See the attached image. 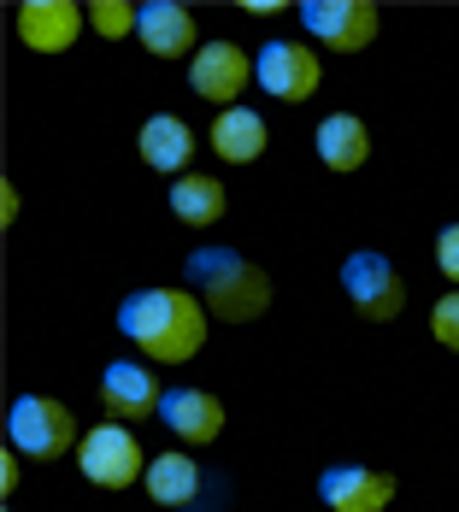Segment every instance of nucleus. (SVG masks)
Instances as JSON below:
<instances>
[{"instance_id":"obj_4","label":"nucleus","mask_w":459,"mask_h":512,"mask_svg":"<svg viewBox=\"0 0 459 512\" xmlns=\"http://www.w3.org/2000/svg\"><path fill=\"white\" fill-rule=\"evenodd\" d=\"M77 471L95 483V489H130V483H142L148 477V454H142V442L130 436V424H118V418H106L95 430H83V442H77Z\"/></svg>"},{"instance_id":"obj_20","label":"nucleus","mask_w":459,"mask_h":512,"mask_svg":"<svg viewBox=\"0 0 459 512\" xmlns=\"http://www.w3.org/2000/svg\"><path fill=\"white\" fill-rule=\"evenodd\" d=\"M430 336H436L448 354H459V289H454V295H442V301L430 307Z\"/></svg>"},{"instance_id":"obj_10","label":"nucleus","mask_w":459,"mask_h":512,"mask_svg":"<svg viewBox=\"0 0 459 512\" xmlns=\"http://www.w3.org/2000/svg\"><path fill=\"white\" fill-rule=\"evenodd\" d=\"M89 24V6L71 0H24L18 6V42L30 53H65Z\"/></svg>"},{"instance_id":"obj_22","label":"nucleus","mask_w":459,"mask_h":512,"mask_svg":"<svg viewBox=\"0 0 459 512\" xmlns=\"http://www.w3.org/2000/svg\"><path fill=\"white\" fill-rule=\"evenodd\" d=\"M12 489H18V448L0 454V495H12Z\"/></svg>"},{"instance_id":"obj_9","label":"nucleus","mask_w":459,"mask_h":512,"mask_svg":"<svg viewBox=\"0 0 459 512\" xmlns=\"http://www.w3.org/2000/svg\"><path fill=\"white\" fill-rule=\"evenodd\" d=\"M395 489L401 483L389 471H377V465H330L318 477V495H324L330 512H389Z\"/></svg>"},{"instance_id":"obj_8","label":"nucleus","mask_w":459,"mask_h":512,"mask_svg":"<svg viewBox=\"0 0 459 512\" xmlns=\"http://www.w3.org/2000/svg\"><path fill=\"white\" fill-rule=\"evenodd\" d=\"M248 77H254V53H242L236 42H206L195 59H189V89L212 106H230L242 101V89H248Z\"/></svg>"},{"instance_id":"obj_15","label":"nucleus","mask_w":459,"mask_h":512,"mask_svg":"<svg viewBox=\"0 0 459 512\" xmlns=\"http://www.w3.org/2000/svg\"><path fill=\"white\" fill-rule=\"evenodd\" d=\"M212 154L230 159V165H254L265 154V142H271V130H265V118H259L254 106H230V112H218L212 118Z\"/></svg>"},{"instance_id":"obj_17","label":"nucleus","mask_w":459,"mask_h":512,"mask_svg":"<svg viewBox=\"0 0 459 512\" xmlns=\"http://www.w3.org/2000/svg\"><path fill=\"white\" fill-rule=\"evenodd\" d=\"M312 148H318V159H324L330 171H359V165L371 159V130H365V118H354V112H330V118L318 124Z\"/></svg>"},{"instance_id":"obj_16","label":"nucleus","mask_w":459,"mask_h":512,"mask_svg":"<svg viewBox=\"0 0 459 512\" xmlns=\"http://www.w3.org/2000/svg\"><path fill=\"white\" fill-rule=\"evenodd\" d=\"M142 483H148L153 507H195L201 501V465H195V454H183V448L153 454Z\"/></svg>"},{"instance_id":"obj_3","label":"nucleus","mask_w":459,"mask_h":512,"mask_svg":"<svg viewBox=\"0 0 459 512\" xmlns=\"http://www.w3.org/2000/svg\"><path fill=\"white\" fill-rule=\"evenodd\" d=\"M77 442H83L77 418L53 395H18L12 412H6V448H18L24 460H59Z\"/></svg>"},{"instance_id":"obj_18","label":"nucleus","mask_w":459,"mask_h":512,"mask_svg":"<svg viewBox=\"0 0 459 512\" xmlns=\"http://www.w3.org/2000/svg\"><path fill=\"white\" fill-rule=\"evenodd\" d=\"M171 212H177L183 224H195V230L218 224V218H224V183H218V177H206V171L177 177V183H171Z\"/></svg>"},{"instance_id":"obj_12","label":"nucleus","mask_w":459,"mask_h":512,"mask_svg":"<svg viewBox=\"0 0 459 512\" xmlns=\"http://www.w3.org/2000/svg\"><path fill=\"white\" fill-rule=\"evenodd\" d=\"M101 401H106V418L118 424H136V418H153L159 412V389H153V371L142 359H112L101 371Z\"/></svg>"},{"instance_id":"obj_7","label":"nucleus","mask_w":459,"mask_h":512,"mask_svg":"<svg viewBox=\"0 0 459 512\" xmlns=\"http://www.w3.org/2000/svg\"><path fill=\"white\" fill-rule=\"evenodd\" d=\"M301 24L312 30V42L330 53H359L377 36V6L371 0H306Z\"/></svg>"},{"instance_id":"obj_2","label":"nucleus","mask_w":459,"mask_h":512,"mask_svg":"<svg viewBox=\"0 0 459 512\" xmlns=\"http://www.w3.org/2000/svg\"><path fill=\"white\" fill-rule=\"evenodd\" d=\"M183 271H189V289L201 295V307L224 324H248L271 307V277L236 248H195Z\"/></svg>"},{"instance_id":"obj_1","label":"nucleus","mask_w":459,"mask_h":512,"mask_svg":"<svg viewBox=\"0 0 459 512\" xmlns=\"http://www.w3.org/2000/svg\"><path fill=\"white\" fill-rule=\"evenodd\" d=\"M118 336L142 359L183 365L201 354L206 342V307L195 289H136L118 307Z\"/></svg>"},{"instance_id":"obj_5","label":"nucleus","mask_w":459,"mask_h":512,"mask_svg":"<svg viewBox=\"0 0 459 512\" xmlns=\"http://www.w3.org/2000/svg\"><path fill=\"white\" fill-rule=\"evenodd\" d=\"M342 289H348V307L359 318H371V324H383V318H395V312L407 307L401 271L389 265V254H377V248H359V254L342 259Z\"/></svg>"},{"instance_id":"obj_13","label":"nucleus","mask_w":459,"mask_h":512,"mask_svg":"<svg viewBox=\"0 0 459 512\" xmlns=\"http://www.w3.org/2000/svg\"><path fill=\"white\" fill-rule=\"evenodd\" d=\"M136 42L153 53V59H183V53H201L195 48V12L177 6V0H148L142 18H136Z\"/></svg>"},{"instance_id":"obj_11","label":"nucleus","mask_w":459,"mask_h":512,"mask_svg":"<svg viewBox=\"0 0 459 512\" xmlns=\"http://www.w3.org/2000/svg\"><path fill=\"white\" fill-rule=\"evenodd\" d=\"M159 424H165L183 448H206V442L224 436V401H218L212 389H165Z\"/></svg>"},{"instance_id":"obj_14","label":"nucleus","mask_w":459,"mask_h":512,"mask_svg":"<svg viewBox=\"0 0 459 512\" xmlns=\"http://www.w3.org/2000/svg\"><path fill=\"white\" fill-rule=\"evenodd\" d=\"M136 154L142 165L153 171H165L171 183L177 177H189V154H195V130L177 118V112H153L148 124H142V136H136Z\"/></svg>"},{"instance_id":"obj_19","label":"nucleus","mask_w":459,"mask_h":512,"mask_svg":"<svg viewBox=\"0 0 459 512\" xmlns=\"http://www.w3.org/2000/svg\"><path fill=\"white\" fill-rule=\"evenodd\" d=\"M136 18H142V6H124V0H95V6H89V30L106 36V42L136 36Z\"/></svg>"},{"instance_id":"obj_6","label":"nucleus","mask_w":459,"mask_h":512,"mask_svg":"<svg viewBox=\"0 0 459 512\" xmlns=\"http://www.w3.org/2000/svg\"><path fill=\"white\" fill-rule=\"evenodd\" d=\"M254 83L271 95V101H312L318 83H324V59L306 48V42L271 36V42L254 53Z\"/></svg>"},{"instance_id":"obj_21","label":"nucleus","mask_w":459,"mask_h":512,"mask_svg":"<svg viewBox=\"0 0 459 512\" xmlns=\"http://www.w3.org/2000/svg\"><path fill=\"white\" fill-rule=\"evenodd\" d=\"M436 271L448 283H459V224H442L436 230Z\"/></svg>"}]
</instances>
